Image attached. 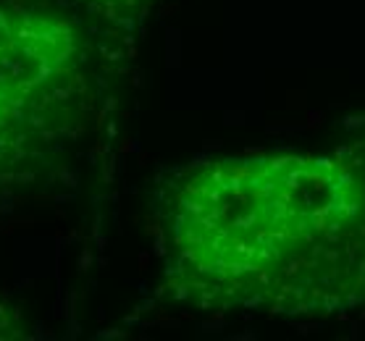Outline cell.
<instances>
[{
	"mask_svg": "<svg viewBox=\"0 0 365 341\" xmlns=\"http://www.w3.org/2000/svg\"><path fill=\"white\" fill-rule=\"evenodd\" d=\"M163 289L205 313L326 320L365 310V152L221 155L158 210Z\"/></svg>",
	"mask_w": 365,
	"mask_h": 341,
	"instance_id": "cell-1",
	"label": "cell"
},
{
	"mask_svg": "<svg viewBox=\"0 0 365 341\" xmlns=\"http://www.w3.org/2000/svg\"><path fill=\"white\" fill-rule=\"evenodd\" d=\"M95 108L87 34L32 0L0 3V182L40 174L82 140Z\"/></svg>",
	"mask_w": 365,
	"mask_h": 341,
	"instance_id": "cell-2",
	"label": "cell"
},
{
	"mask_svg": "<svg viewBox=\"0 0 365 341\" xmlns=\"http://www.w3.org/2000/svg\"><path fill=\"white\" fill-rule=\"evenodd\" d=\"M76 3L87 14L116 29H134L155 6V0H76Z\"/></svg>",
	"mask_w": 365,
	"mask_h": 341,
	"instance_id": "cell-3",
	"label": "cell"
},
{
	"mask_svg": "<svg viewBox=\"0 0 365 341\" xmlns=\"http://www.w3.org/2000/svg\"><path fill=\"white\" fill-rule=\"evenodd\" d=\"M26 336H29V331L21 320V313L9 300L0 297V341H16L26 339Z\"/></svg>",
	"mask_w": 365,
	"mask_h": 341,
	"instance_id": "cell-4",
	"label": "cell"
}]
</instances>
